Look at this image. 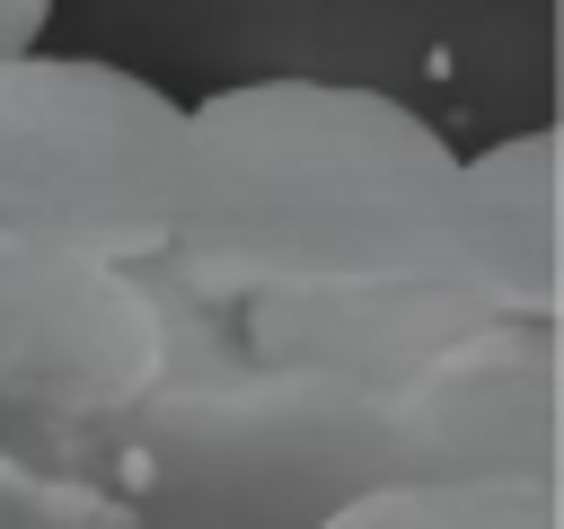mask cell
<instances>
[{"label": "cell", "instance_id": "1", "mask_svg": "<svg viewBox=\"0 0 564 529\" xmlns=\"http://www.w3.org/2000/svg\"><path fill=\"white\" fill-rule=\"evenodd\" d=\"M458 150L379 88L238 79L185 106L167 264L212 300L441 264Z\"/></svg>", "mask_w": 564, "mask_h": 529}, {"label": "cell", "instance_id": "2", "mask_svg": "<svg viewBox=\"0 0 564 529\" xmlns=\"http://www.w3.org/2000/svg\"><path fill=\"white\" fill-rule=\"evenodd\" d=\"M106 423L141 529H317L335 503L397 485L388 397L256 370L247 353L150 379Z\"/></svg>", "mask_w": 564, "mask_h": 529}, {"label": "cell", "instance_id": "3", "mask_svg": "<svg viewBox=\"0 0 564 529\" xmlns=\"http://www.w3.org/2000/svg\"><path fill=\"white\" fill-rule=\"evenodd\" d=\"M185 185V106L115 62H0V229L88 264L167 247Z\"/></svg>", "mask_w": 564, "mask_h": 529}, {"label": "cell", "instance_id": "4", "mask_svg": "<svg viewBox=\"0 0 564 529\" xmlns=\"http://www.w3.org/2000/svg\"><path fill=\"white\" fill-rule=\"evenodd\" d=\"M159 335L123 264L53 256L0 229V406L115 414L150 388Z\"/></svg>", "mask_w": 564, "mask_h": 529}, {"label": "cell", "instance_id": "5", "mask_svg": "<svg viewBox=\"0 0 564 529\" xmlns=\"http://www.w3.org/2000/svg\"><path fill=\"white\" fill-rule=\"evenodd\" d=\"M502 326L449 264H405V273H344V282H300V291H256L238 300V353L256 370L291 379H335V388H405L423 361L449 344Z\"/></svg>", "mask_w": 564, "mask_h": 529}, {"label": "cell", "instance_id": "6", "mask_svg": "<svg viewBox=\"0 0 564 529\" xmlns=\"http://www.w3.org/2000/svg\"><path fill=\"white\" fill-rule=\"evenodd\" d=\"M397 476L555 485V326L502 317L388 388Z\"/></svg>", "mask_w": 564, "mask_h": 529}, {"label": "cell", "instance_id": "7", "mask_svg": "<svg viewBox=\"0 0 564 529\" xmlns=\"http://www.w3.org/2000/svg\"><path fill=\"white\" fill-rule=\"evenodd\" d=\"M441 264L494 309L555 326L564 264H555V132H502L494 150L458 159V203H449V247Z\"/></svg>", "mask_w": 564, "mask_h": 529}, {"label": "cell", "instance_id": "8", "mask_svg": "<svg viewBox=\"0 0 564 529\" xmlns=\"http://www.w3.org/2000/svg\"><path fill=\"white\" fill-rule=\"evenodd\" d=\"M317 529H564L555 485H449V476H397L352 503H335Z\"/></svg>", "mask_w": 564, "mask_h": 529}, {"label": "cell", "instance_id": "9", "mask_svg": "<svg viewBox=\"0 0 564 529\" xmlns=\"http://www.w3.org/2000/svg\"><path fill=\"white\" fill-rule=\"evenodd\" d=\"M44 18H53V0H0V62H18V53H35V35H44Z\"/></svg>", "mask_w": 564, "mask_h": 529}]
</instances>
